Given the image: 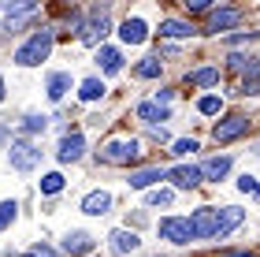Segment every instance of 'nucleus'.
Returning <instances> with one entry per match:
<instances>
[{
  "instance_id": "obj_1",
  "label": "nucleus",
  "mask_w": 260,
  "mask_h": 257,
  "mask_svg": "<svg viewBox=\"0 0 260 257\" xmlns=\"http://www.w3.org/2000/svg\"><path fill=\"white\" fill-rule=\"evenodd\" d=\"M49 52H52V30L41 26L38 34H30V41L15 52V64H19V67H38Z\"/></svg>"
},
{
  "instance_id": "obj_2",
  "label": "nucleus",
  "mask_w": 260,
  "mask_h": 257,
  "mask_svg": "<svg viewBox=\"0 0 260 257\" xmlns=\"http://www.w3.org/2000/svg\"><path fill=\"white\" fill-rule=\"evenodd\" d=\"M138 157H141L138 138H112V142L101 149L104 164H130V160H138Z\"/></svg>"
},
{
  "instance_id": "obj_3",
  "label": "nucleus",
  "mask_w": 260,
  "mask_h": 257,
  "mask_svg": "<svg viewBox=\"0 0 260 257\" xmlns=\"http://www.w3.org/2000/svg\"><path fill=\"white\" fill-rule=\"evenodd\" d=\"M160 239L175 242V246H186V242H193V227H190V216H164L160 220Z\"/></svg>"
},
{
  "instance_id": "obj_4",
  "label": "nucleus",
  "mask_w": 260,
  "mask_h": 257,
  "mask_svg": "<svg viewBox=\"0 0 260 257\" xmlns=\"http://www.w3.org/2000/svg\"><path fill=\"white\" fill-rule=\"evenodd\" d=\"M108 30H112V15H108V8H97L89 22H82V41L97 49V45H101V38H104Z\"/></svg>"
},
{
  "instance_id": "obj_5",
  "label": "nucleus",
  "mask_w": 260,
  "mask_h": 257,
  "mask_svg": "<svg viewBox=\"0 0 260 257\" xmlns=\"http://www.w3.org/2000/svg\"><path fill=\"white\" fill-rule=\"evenodd\" d=\"M245 131H249V120H245V116H227V120H219L212 127V138H216V142H234V138H242Z\"/></svg>"
},
{
  "instance_id": "obj_6",
  "label": "nucleus",
  "mask_w": 260,
  "mask_h": 257,
  "mask_svg": "<svg viewBox=\"0 0 260 257\" xmlns=\"http://www.w3.org/2000/svg\"><path fill=\"white\" fill-rule=\"evenodd\" d=\"M41 164V149H34L30 142H15L11 146V168L15 172H34Z\"/></svg>"
},
{
  "instance_id": "obj_7",
  "label": "nucleus",
  "mask_w": 260,
  "mask_h": 257,
  "mask_svg": "<svg viewBox=\"0 0 260 257\" xmlns=\"http://www.w3.org/2000/svg\"><path fill=\"white\" fill-rule=\"evenodd\" d=\"M216 220H219V209H212V205H201L197 213L190 216V227H193V235H197V239H212V235H216Z\"/></svg>"
},
{
  "instance_id": "obj_8",
  "label": "nucleus",
  "mask_w": 260,
  "mask_h": 257,
  "mask_svg": "<svg viewBox=\"0 0 260 257\" xmlns=\"http://www.w3.org/2000/svg\"><path fill=\"white\" fill-rule=\"evenodd\" d=\"M242 220H245V213H242L238 205H223L219 209V220H216V235H212V239H227Z\"/></svg>"
},
{
  "instance_id": "obj_9",
  "label": "nucleus",
  "mask_w": 260,
  "mask_h": 257,
  "mask_svg": "<svg viewBox=\"0 0 260 257\" xmlns=\"http://www.w3.org/2000/svg\"><path fill=\"white\" fill-rule=\"evenodd\" d=\"M82 153H86V138H82L78 131L75 134H63V142H60V164H75V160H82Z\"/></svg>"
},
{
  "instance_id": "obj_10",
  "label": "nucleus",
  "mask_w": 260,
  "mask_h": 257,
  "mask_svg": "<svg viewBox=\"0 0 260 257\" xmlns=\"http://www.w3.org/2000/svg\"><path fill=\"white\" fill-rule=\"evenodd\" d=\"M168 179L179 186V190H193V186L201 183V168H193V164H179V168L168 172Z\"/></svg>"
},
{
  "instance_id": "obj_11",
  "label": "nucleus",
  "mask_w": 260,
  "mask_h": 257,
  "mask_svg": "<svg viewBox=\"0 0 260 257\" xmlns=\"http://www.w3.org/2000/svg\"><path fill=\"white\" fill-rule=\"evenodd\" d=\"M238 22H242V11H238V8H223V11H212V15H208V30L219 34V30L238 26Z\"/></svg>"
},
{
  "instance_id": "obj_12",
  "label": "nucleus",
  "mask_w": 260,
  "mask_h": 257,
  "mask_svg": "<svg viewBox=\"0 0 260 257\" xmlns=\"http://www.w3.org/2000/svg\"><path fill=\"white\" fill-rule=\"evenodd\" d=\"M119 38H123V45H141V41L149 38L145 19H126L123 26H119Z\"/></svg>"
},
{
  "instance_id": "obj_13",
  "label": "nucleus",
  "mask_w": 260,
  "mask_h": 257,
  "mask_svg": "<svg viewBox=\"0 0 260 257\" xmlns=\"http://www.w3.org/2000/svg\"><path fill=\"white\" fill-rule=\"evenodd\" d=\"M108 209H112V194L108 190H93L86 202H82V213L86 216H104Z\"/></svg>"
},
{
  "instance_id": "obj_14",
  "label": "nucleus",
  "mask_w": 260,
  "mask_h": 257,
  "mask_svg": "<svg viewBox=\"0 0 260 257\" xmlns=\"http://www.w3.org/2000/svg\"><path fill=\"white\" fill-rule=\"evenodd\" d=\"M160 179H168V172H160V168H141V172H130V190H145V186L152 183H160Z\"/></svg>"
},
{
  "instance_id": "obj_15",
  "label": "nucleus",
  "mask_w": 260,
  "mask_h": 257,
  "mask_svg": "<svg viewBox=\"0 0 260 257\" xmlns=\"http://www.w3.org/2000/svg\"><path fill=\"white\" fill-rule=\"evenodd\" d=\"M97 64L104 67V75H115V71H123V52L112 49V45H101L97 49Z\"/></svg>"
},
{
  "instance_id": "obj_16",
  "label": "nucleus",
  "mask_w": 260,
  "mask_h": 257,
  "mask_svg": "<svg viewBox=\"0 0 260 257\" xmlns=\"http://www.w3.org/2000/svg\"><path fill=\"white\" fill-rule=\"evenodd\" d=\"M108 246L115 250V253H134L138 250V235H134V231H112V235H108Z\"/></svg>"
},
{
  "instance_id": "obj_17",
  "label": "nucleus",
  "mask_w": 260,
  "mask_h": 257,
  "mask_svg": "<svg viewBox=\"0 0 260 257\" xmlns=\"http://www.w3.org/2000/svg\"><path fill=\"white\" fill-rule=\"evenodd\" d=\"M89 250H93V239L86 235V231H71V235L63 239V253H71V257L89 253Z\"/></svg>"
},
{
  "instance_id": "obj_18",
  "label": "nucleus",
  "mask_w": 260,
  "mask_h": 257,
  "mask_svg": "<svg viewBox=\"0 0 260 257\" xmlns=\"http://www.w3.org/2000/svg\"><path fill=\"white\" fill-rule=\"evenodd\" d=\"M190 34H197L193 22H182V19H164L160 22V38H190Z\"/></svg>"
},
{
  "instance_id": "obj_19",
  "label": "nucleus",
  "mask_w": 260,
  "mask_h": 257,
  "mask_svg": "<svg viewBox=\"0 0 260 257\" xmlns=\"http://www.w3.org/2000/svg\"><path fill=\"white\" fill-rule=\"evenodd\" d=\"M231 172V157H212V160H205L201 164V179H223V175Z\"/></svg>"
},
{
  "instance_id": "obj_20",
  "label": "nucleus",
  "mask_w": 260,
  "mask_h": 257,
  "mask_svg": "<svg viewBox=\"0 0 260 257\" xmlns=\"http://www.w3.org/2000/svg\"><path fill=\"white\" fill-rule=\"evenodd\" d=\"M138 120H145L149 127H156L160 120H168V108L156 104V101H141V104H138Z\"/></svg>"
},
{
  "instance_id": "obj_21",
  "label": "nucleus",
  "mask_w": 260,
  "mask_h": 257,
  "mask_svg": "<svg viewBox=\"0 0 260 257\" xmlns=\"http://www.w3.org/2000/svg\"><path fill=\"white\" fill-rule=\"evenodd\" d=\"M67 90H71V75H67V71H52V75H49V97L60 101Z\"/></svg>"
},
{
  "instance_id": "obj_22",
  "label": "nucleus",
  "mask_w": 260,
  "mask_h": 257,
  "mask_svg": "<svg viewBox=\"0 0 260 257\" xmlns=\"http://www.w3.org/2000/svg\"><path fill=\"white\" fill-rule=\"evenodd\" d=\"M186 82H190V86H216L219 82V71H216V67H201V71H190Z\"/></svg>"
},
{
  "instance_id": "obj_23",
  "label": "nucleus",
  "mask_w": 260,
  "mask_h": 257,
  "mask_svg": "<svg viewBox=\"0 0 260 257\" xmlns=\"http://www.w3.org/2000/svg\"><path fill=\"white\" fill-rule=\"evenodd\" d=\"M78 97H82V101H101V97H104V82H101V78H86L82 90H78Z\"/></svg>"
},
{
  "instance_id": "obj_24",
  "label": "nucleus",
  "mask_w": 260,
  "mask_h": 257,
  "mask_svg": "<svg viewBox=\"0 0 260 257\" xmlns=\"http://www.w3.org/2000/svg\"><path fill=\"white\" fill-rule=\"evenodd\" d=\"M245 93H260V60H249V67H245Z\"/></svg>"
},
{
  "instance_id": "obj_25",
  "label": "nucleus",
  "mask_w": 260,
  "mask_h": 257,
  "mask_svg": "<svg viewBox=\"0 0 260 257\" xmlns=\"http://www.w3.org/2000/svg\"><path fill=\"white\" fill-rule=\"evenodd\" d=\"M0 4H4V15L11 19V15H22V11H34L38 0H0Z\"/></svg>"
},
{
  "instance_id": "obj_26",
  "label": "nucleus",
  "mask_w": 260,
  "mask_h": 257,
  "mask_svg": "<svg viewBox=\"0 0 260 257\" xmlns=\"http://www.w3.org/2000/svg\"><path fill=\"white\" fill-rule=\"evenodd\" d=\"M60 190H63V175L60 172L41 175V194H60Z\"/></svg>"
},
{
  "instance_id": "obj_27",
  "label": "nucleus",
  "mask_w": 260,
  "mask_h": 257,
  "mask_svg": "<svg viewBox=\"0 0 260 257\" xmlns=\"http://www.w3.org/2000/svg\"><path fill=\"white\" fill-rule=\"evenodd\" d=\"M219 108H223V101L216 97V93H208V97H201V101H197V112H201V116H216Z\"/></svg>"
},
{
  "instance_id": "obj_28",
  "label": "nucleus",
  "mask_w": 260,
  "mask_h": 257,
  "mask_svg": "<svg viewBox=\"0 0 260 257\" xmlns=\"http://www.w3.org/2000/svg\"><path fill=\"white\" fill-rule=\"evenodd\" d=\"M145 202H149V209H168V205L175 202V194H171V190H152Z\"/></svg>"
},
{
  "instance_id": "obj_29",
  "label": "nucleus",
  "mask_w": 260,
  "mask_h": 257,
  "mask_svg": "<svg viewBox=\"0 0 260 257\" xmlns=\"http://www.w3.org/2000/svg\"><path fill=\"white\" fill-rule=\"evenodd\" d=\"M156 75H160V60L156 56H149V60L138 64V78H156Z\"/></svg>"
},
{
  "instance_id": "obj_30",
  "label": "nucleus",
  "mask_w": 260,
  "mask_h": 257,
  "mask_svg": "<svg viewBox=\"0 0 260 257\" xmlns=\"http://www.w3.org/2000/svg\"><path fill=\"white\" fill-rule=\"evenodd\" d=\"M193 149H201L197 138H179V142H171V153L175 157H186V153H193Z\"/></svg>"
},
{
  "instance_id": "obj_31",
  "label": "nucleus",
  "mask_w": 260,
  "mask_h": 257,
  "mask_svg": "<svg viewBox=\"0 0 260 257\" xmlns=\"http://www.w3.org/2000/svg\"><path fill=\"white\" fill-rule=\"evenodd\" d=\"M15 202H0V231H4V227H11V220H15Z\"/></svg>"
},
{
  "instance_id": "obj_32",
  "label": "nucleus",
  "mask_w": 260,
  "mask_h": 257,
  "mask_svg": "<svg viewBox=\"0 0 260 257\" xmlns=\"http://www.w3.org/2000/svg\"><path fill=\"white\" fill-rule=\"evenodd\" d=\"M45 127H49V120H45V116H26L22 131H26V134H38V131H45Z\"/></svg>"
},
{
  "instance_id": "obj_33",
  "label": "nucleus",
  "mask_w": 260,
  "mask_h": 257,
  "mask_svg": "<svg viewBox=\"0 0 260 257\" xmlns=\"http://www.w3.org/2000/svg\"><path fill=\"white\" fill-rule=\"evenodd\" d=\"M249 60H253V56H242V52H231V56H227V64L234 67V71H245V67H249Z\"/></svg>"
},
{
  "instance_id": "obj_34",
  "label": "nucleus",
  "mask_w": 260,
  "mask_h": 257,
  "mask_svg": "<svg viewBox=\"0 0 260 257\" xmlns=\"http://www.w3.org/2000/svg\"><path fill=\"white\" fill-rule=\"evenodd\" d=\"M238 190H242V194H253V190H256V179H253V175H242V179H238Z\"/></svg>"
},
{
  "instance_id": "obj_35",
  "label": "nucleus",
  "mask_w": 260,
  "mask_h": 257,
  "mask_svg": "<svg viewBox=\"0 0 260 257\" xmlns=\"http://www.w3.org/2000/svg\"><path fill=\"white\" fill-rule=\"evenodd\" d=\"M253 38H260V30H249V34H234V38H231V45H242V41H253Z\"/></svg>"
},
{
  "instance_id": "obj_36",
  "label": "nucleus",
  "mask_w": 260,
  "mask_h": 257,
  "mask_svg": "<svg viewBox=\"0 0 260 257\" xmlns=\"http://www.w3.org/2000/svg\"><path fill=\"white\" fill-rule=\"evenodd\" d=\"M22 257H56V253H52L49 246H34L30 253H22Z\"/></svg>"
},
{
  "instance_id": "obj_37",
  "label": "nucleus",
  "mask_w": 260,
  "mask_h": 257,
  "mask_svg": "<svg viewBox=\"0 0 260 257\" xmlns=\"http://www.w3.org/2000/svg\"><path fill=\"white\" fill-rule=\"evenodd\" d=\"M182 4H186V8H190V11H205V8L212 4V0H182Z\"/></svg>"
},
{
  "instance_id": "obj_38",
  "label": "nucleus",
  "mask_w": 260,
  "mask_h": 257,
  "mask_svg": "<svg viewBox=\"0 0 260 257\" xmlns=\"http://www.w3.org/2000/svg\"><path fill=\"white\" fill-rule=\"evenodd\" d=\"M152 101H156V104H164V108H168V104H171V90H160V93H156V97H152Z\"/></svg>"
},
{
  "instance_id": "obj_39",
  "label": "nucleus",
  "mask_w": 260,
  "mask_h": 257,
  "mask_svg": "<svg viewBox=\"0 0 260 257\" xmlns=\"http://www.w3.org/2000/svg\"><path fill=\"white\" fill-rule=\"evenodd\" d=\"M0 101H4V78H0Z\"/></svg>"
},
{
  "instance_id": "obj_40",
  "label": "nucleus",
  "mask_w": 260,
  "mask_h": 257,
  "mask_svg": "<svg viewBox=\"0 0 260 257\" xmlns=\"http://www.w3.org/2000/svg\"><path fill=\"white\" fill-rule=\"evenodd\" d=\"M256 197H260V183H256Z\"/></svg>"
},
{
  "instance_id": "obj_41",
  "label": "nucleus",
  "mask_w": 260,
  "mask_h": 257,
  "mask_svg": "<svg viewBox=\"0 0 260 257\" xmlns=\"http://www.w3.org/2000/svg\"><path fill=\"white\" fill-rule=\"evenodd\" d=\"M0 142H4V131H0Z\"/></svg>"
},
{
  "instance_id": "obj_42",
  "label": "nucleus",
  "mask_w": 260,
  "mask_h": 257,
  "mask_svg": "<svg viewBox=\"0 0 260 257\" xmlns=\"http://www.w3.org/2000/svg\"><path fill=\"white\" fill-rule=\"evenodd\" d=\"M256 153H260V149H256Z\"/></svg>"
}]
</instances>
